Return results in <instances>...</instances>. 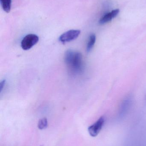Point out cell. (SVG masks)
Masks as SVG:
<instances>
[{
  "label": "cell",
  "mask_w": 146,
  "mask_h": 146,
  "mask_svg": "<svg viewBox=\"0 0 146 146\" xmlns=\"http://www.w3.org/2000/svg\"><path fill=\"white\" fill-rule=\"evenodd\" d=\"M64 61L71 74H77L83 70V57L80 52L71 50H67L64 56Z\"/></svg>",
  "instance_id": "6da1fadb"
},
{
  "label": "cell",
  "mask_w": 146,
  "mask_h": 146,
  "mask_svg": "<svg viewBox=\"0 0 146 146\" xmlns=\"http://www.w3.org/2000/svg\"><path fill=\"white\" fill-rule=\"evenodd\" d=\"M39 38L36 34H29L24 37L21 43V48L24 50H28L31 48L37 43Z\"/></svg>",
  "instance_id": "7a4b0ae2"
},
{
  "label": "cell",
  "mask_w": 146,
  "mask_h": 146,
  "mask_svg": "<svg viewBox=\"0 0 146 146\" xmlns=\"http://www.w3.org/2000/svg\"><path fill=\"white\" fill-rule=\"evenodd\" d=\"M105 123L104 117H101L96 122L88 127V131L90 135L95 137L98 135L102 130Z\"/></svg>",
  "instance_id": "3957f363"
},
{
  "label": "cell",
  "mask_w": 146,
  "mask_h": 146,
  "mask_svg": "<svg viewBox=\"0 0 146 146\" xmlns=\"http://www.w3.org/2000/svg\"><path fill=\"white\" fill-rule=\"evenodd\" d=\"M81 31L79 30H71L63 33L59 40L62 43L68 42L76 39L79 36Z\"/></svg>",
  "instance_id": "277c9868"
},
{
  "label": "cell",
  "mask_w": 146,
  "mask_h": 146,
  "mask_svg": "<svg viewBox=\"0 0 146 146\" xmlns=\"http://www.w3.org/2000/svg\"><path fill=\"white\" fill-rule=\"evenodd\" d=\"M119 9H115L112 10L111 12L108 13L103 16L99 21V23L100 25H104L106 23L109 22L112 20V19L117 16L119 13Z\"/></svg>",
  "instance_id": "5b68a950"
},
{
  "label": "cell",
  "mask_w": 146,
  "mask_h": 146,
  "mask_svg": "<svg viewBox=\"0 0 146 146\" xmlns=\"http://www.w3.org/2000/svg\"><path fill=\"white\" fill-rule=\"evenodd\" d=\"M131 99L130 98H127L126 100H124L121 105V109L120 111V116L123 117L126 114L131 104Z\"/></svg>",
  "instance_id": "8992f818"
},
{
  "label": "cell",
  "mask_w": 146,
  "mask_h": 146,
  "mask_svg": "<svg viewBox=\"0 0 146 146\" xmlns=\"http://www.w3.org/2000/svg\"><path fill=\"white\" fill-rule=\"evenodd\" d=\"M2 8L6 13L10 12L12 6V0H0Z\"/></svg>",
  "instance_id": "52a82bcc"
},
{
  "label": "cell",
  "mask_w": 146,
  "mask_h": 146,
  "mask_svg": "<svg viewBox=\"0 0 146 146\" xmlns=\"http://www.w3.org/2000/svg\"><path fill=\"white\" fill-rule=\"evenodd\" d=\"M96 37L95 34H92L90 36L88 40V42L87 46V52H90L93 48L95 42H96Z\"/></svg>",
  "instance_id": "ba28073f"
},
{
  "label": "cell",
  "mask_w": 146,
  "mask_h": 146,
  "mask_svg": "<svg viewBox=\"0 0 146 146\" xmlns=\"http://www.w3.org/2000/svg\"><path fill=\"white\" fill-rule=\"evenodd\" d=\"M48 126V121L45 117L40 119L38 123V127L40 129H43L46 128Z\"/></svg>",
  "instance_id": "9c48e42d"
},
{
  "label": "cell",
  "mask_w": 146,
  "mask_h": 146,
  "mask_svg": "<svg viewBox=\"0 0 146 146\" xmlns=\"http://www.w3.org/2000/svg\"><path fill=\"white\" fill-rule=\"evenodd\" d=\"M5 80H3L1 82V84H0V88H1V92L2 91L3 89L4 88V86H5Z\"/></svg>",
  "instance_id": "30bf717a"
},
{
  "label": "cell",
  "mask_w": 146,
  "mask_h": 146,
  "mask_svg": "<svg viewBox=\"0 0 146 146\" xmlns=\"http://www.w3.org/2000/svg\"><path fill=\"white\" fill-rule=\"evenodd\" d=\"M42 146V145H41V146Z\"/></svg>",
  "instance_id": "8fae6325"
}]
</instances>
